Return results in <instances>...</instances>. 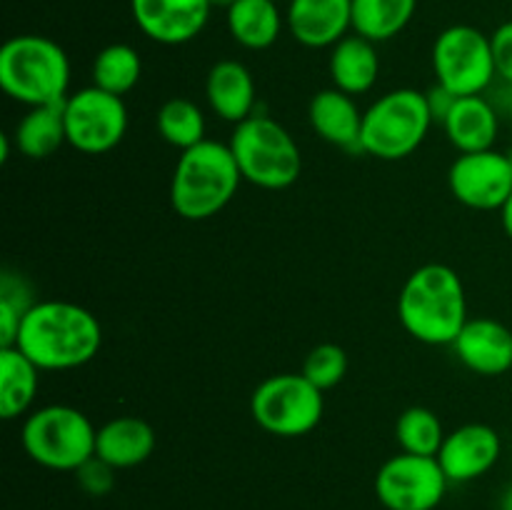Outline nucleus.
Masks as SVG:
<instances>
[{
  "label": "nucleus",
  "instance_id": "1",
  "mask_svg": "<svg viewBox=\"0 0 512 510\" xmlns=\"http://www.w3.org/2000/svg\"><path fill=\"white\" fill-rule=\"evenodd\" d=\"M103 345V328L88 308L70 300H40L20 323L15 348L40 370H73L90 363Z\"/></svg>",
  "mask_w": 512,
  "mask_h": 510
},
{
  "label": "nucleus",
  "instance_id": "2",
  "mask_svg": "<svg viewBox=\"0 0 512 510\" xmlns=\"http://www.w3.org/2000/svg\"><path fill=\"white\" fill-rule=\"evenodd\" d=\"M398 318L420 343L453 345L470 320L460 275L443 263L420 265L400 290Z\"/></svg>",
  "mask_w": 512,
  "mask_h": 510
},
{
  "label": "nucleus",
  "instance_id": "3",
  "mask_svg": "<svg viewBox=\"0 0 512 510\" xmlns=\"http://www.w3.org/2000/svg\"><path fill=\"white\" fill-rule=\"evenodd\" d=\"M240 180L230 145L205 138L180 153L170 178V205L185 220H208L235 198Z\"/></svg>",
  "mask_w": 512,
  "mask_h": 510
},
{
  "label": "nucleus",
  "instance_id": "4",
  "mask_svg": "<svg viewBox=\"0 0 512 510\" xmlns=\"http://www.w3.org/2000/svg\"><path fill=\"white\" fill-rule=\"evenodd\" d=\"M70 60L45 35H15L0 48V88L25 108L63 103L68 98Z\"/></svg>",
  "mask_w": 512,
  "mask_h": 510
},
{
  "label": "nucleus",
  "instance_id": "5",
  "mask_svg": "<svg viewBox=\"0 0 512 510\" xmlns=\"http://www.w3.org/2000/svg\"><path fill=\"white\" fill-rule=\"evenodd\" d=\"M228 145L243 180L263 190L290 188L303 173L300 145L270 115L253 113L235 125Z\"/></svg>",
  "mask_w": 512,
  "mask_h": 510
},
{
  "label": "nucleus",
  "instance_id": "6",
  "mask_svg": "<svg viewBox=\"0 0 512 510\" xmlns=\"http://www.w3.org/2000/svg\"><path fill=\"white\" fill-rule=\"evenodd\" d=\"M428 95L398 88L380 95L363 113L360 153L378 160H403L425 143L433 125Z\"/></svg>",
  "mask_w": 512,
  "mask_h": 510
},
{
  "label": "nucleus",
  "instance_id": "7",
  "mask_svg": "<svg viewBox=\"0 0 512 510\" xmlns=\"http://www.w3.org/2000/svg\"><path fill=\"white\" fill-rule=\"evenodd\" d=\"M95 438L88 415L73 405H45L25 418L23 448L33 463L48 470L75 473L85 460L95 455Z\"/></svg>",
  "mask_w": 512,
  "mask_h": 510
},
{
  "label": "nucleus",
  "instance_id": "8",
  "mask_svg": "<svg viewBox=\"0 0 512 510\" xmlns=\"http://www.w3.org/2000/svg\"><path fill=\"white\" fill-rule=\"evenodd\" d=\"M323 390L303 373H278L265 378L250 398L255 423L278 438H300L318 428L323 418Z\"/></svg>",
  "mask_w": 512,
  "mask_h": 510
},
{
  "label": "nucleus",
  "instance_id": "9",
  "mask_svg": "<svg viewBox=\"0 0 512 510\" xmlns=\"http://www.w3.org/2000/svg\"><path fill=\"white\" fill-rule=\"evenodd\" d=\"M438 85L453 95H483L498 78L490 35L473 25H450L433 43Z\"/></svg>",
  "mask_w": 512,
  "mask_h": 510
},
{
  "label": "nucleus",
  "instance_id": "10",
  "mask_svg": "<svg viewBox=\"0 0 512 510\" xmlns=\"http://www.w3.org/2000/svg\"><path fill=\"white\" fill-rule=\"evenodd\" d=\"M63 115L68 145L85 155L108 153L120 145L128 130L123 98L95 85L70 93L63 103Z\"/></svg>",
  "mask_w": 512,
  "mask_h": 510
},
{
  "label": "nucleus",
  "instance_id": "11",
  "mask_svg": "<svg viewBox=\"0 0 512 510\" xmlns=\"http://www.w3.org/2000/svg\"><path fill=\"white\" fill-rule=\"evenodd\" d=\"M448 485L438 458L428 455H393L375 475V495L385 510H435L443 503Z\"/></svg>",
  "mask_w": 512,
  "mask_h": 510
},
{
  "label": "nucleus",
  "instance_id": "12",
  "mask_svg": "<svg viewBox=\"0 0 512 510\" xmlns=\"http://www.w3.org/2000/svg\"><path fill=\"white\" fill-rule=\"evenodd\" d=\"M450 193L473 210H503L512 195V160L500 150L460 153L448 170Z\"/></svg>",
  "mask_w": 512,
  "mask_h": 510
},
{
  "label": "nucleus",
  "instance_id": "13",
  "mask_svg": "<svg viewBox=\"0 0 512 510\" xmlns=\"http://www.w3.org/2000/svg\"><path fill=\"white\" fill-rule=\"evenodd\" d=\"M210 10V0H130L135 25L160 45H183L198 38Z\"/></svg>",
  "mask_w": 512,
  "mask_h": 510
},
{
  "label": "nucleus",
  "instance_id": "14",
  "mask_svg": "<svg viewBox=\"0 0 512 510\" xmlns=\"http://www.w3.org/2000/svg\"><path fill=\"white\" fill-rule=\"evenodd\" d=\"M503 453V440L498 430L485 423H468L445 435L438 463L450 483H473L483 478Z\"/></svg>",
  "mask_w": 512,
  "mask_h": 510
},
{
  "label": "nucleus",
  "instance_id": "15",
  "mask_svg": "<svg viewBox=\"0 0 512 510\" xmlns=\"http://www.w3.org/2000/svg\"><path fill=\"white\" fill-rule=\"evenodd\" d=\"M450 348L475 375L512 373V330L495 318H470Z\"/></svg>",
  "mask_w": 512,
  "mask_h": 510
},
{
  "label": "nucleus",
  "instance_id": "16",
  "mask_svg": "<svg viewBox=\"0 0 512 510\" xmlns=\"http://www.w3.org/2000/svg\"><path fill=\"white\" fill-rule=\"evenodd\" d=\"M285 25L305 48H333L353 30V0H288Z\"/></svg>",
  "mask_w": 512,
  "mask_h": 510
},
{
  "label": "nucleus",
  "instance_id": "17",
  "mask_svg": "<svg viewBox=\"0 0 512 510\" xmlns=\"http://www.w3.org/2000/svg\"><path fill=\"white\" fill-rule=\"evenodd\" d=\"M363 113L353 95L338 88H325L313 95L308 105V120L315 135L335 148L360 153V130H363Z\"/></svg>",
  "mask_w": 512,
  "mask_h": 510
},
{
  "label": "nucleus",
  "instance_id": "18",
  "mask_svg": "<svg viewBox=\"0 0 512 510\" xmlns=\"http://www.w3.org/2000/svg\"><path fill=\"white\" fill-rule=\"evenodd\" d=\"M205 98L218 118L238 125L255 113V80L240 60H218L205 78Z\"/></svg>",
  "mask_w": 512,
  "mask_h": 510
},
{
  "label": "nucleus",
  "instance_id": "19",
  "mask_svg": "<svg viewBox=\"0 0 512 510\" xmlns=\"http://www.w3.org/2000/svg\"><path fill=\"white\" fill-rule=\"evenodd\" d=\"M445 135L458 153H478L495 145L500 118L495 105L485 95H463L453 103L443 123Z\"/></svg>",
  "mask_w": 512,
  "mask_h": 510
},
{
  "label": "nucleus",
  "instance_id": "20",
  "mask_svg": "<svg viewBox=\"0 0 512 510\" xmlns=\"http://www.w3.org/2000/svg\"><path fill=\"white\" fill-rule=\"evenodd\" d=\"M155 450V430L150 423L135 415H120L98 428L95 455L113 465L115 470H128L145 463Z\"/></svg>",
  "mask_w": 512,
  "mask_h": 510
},
{
  "label": "nucleus",
  "instance_id": "21",
  "mask_svg": "<svg viewBox=\"0 0 512 510\" xmlns=\"http://www.w3.org/2000/svg\"><path fill=\"white\" fill-rule=\"evenodd\" d=\"M330 80L333 88L348 95H363L378 83L380 55L373 40L353 33L330 48Z\"/></svg>",
  "mask_w": 512,
  "mask_h": 510
},
{
  "label": "nucleus",
  "instance_id": "22",
  "mask_svg": "<svg viewBox=\"0 0 512 510\" xmlns=\"http://www.w3.org/2000/svg\"><path fill=\"white\" fill-rule=\"evenodd\" d=\"M40 373L43 370L15 345L0 348V418L15 420L28 413L38 395Z\"/></svg>",
  "mask_w": 512,
  "mask_h": 510
},
{
  "label": "nucleus",
  "instance_id": "23",
  "mask_svg": "<svg viewBox=\"0 0 512 510\" xmlns=\"http://www.w3.org/2000/svg\"><path fill=\"white\" fill-rule=\"evenodd\" d=\"M225 13L233 40L248 50H265L275 45L285 25L278 0H238Z\"/></svg>",
  "mask_w": 512,
  "mask_h": 510
},
{
  "label": "nucleus",
  "instance_id": "24",
  "mask_svg": "<svg viewBox=\"0 0 512 510\" xmlns=\"http://www.w3.org/2000/svg\"><path fill=\"white\" fill-rule=\"evenodd\" d=\"M63 103L28 108V113L15 125V145H18V150L25 158H50L60 145L68 143Z\"/></svg>",
  "mask_w": 512,
  "mask_h": 510
},
{
  "label": "nucleus",
  "instance_id": "25",
  "mask_svg": "<svg viewBox=\"0 0 512 510\" xmlns=\"http://www.w3.org/2000/svg\"><path fill=\"white\" fill-rule=\"evenodd\" d=\"M418 0H353V33L385 43L408 28Z\"/></svg>",
  "mask_w": 512,
  "mask_h": 510
},
{
  "label": "nucleus",
  "instance_id": "26",
  "mask_svg": "<svg viewBox=\"0 0 512 510\" xmlns=\"http://www.w3.org/2000/svg\"><path fill=\"white\" fill-rule=\"evenodd\" d=\"M143 75V60L138 50L128 43H113L100 50L93 60V85L108 93L120 95L135 88Z\"/></svg>",
  "mask_w": 512,
  "mask_h": 510
},
{
  "label": "nucleus",
  "instance_id": "27",
  "mask_svg": "<svg viewBox=\"0 0 512 510\" xmlns=\"http://www.w3.org/2000/svg\"><path fill=\"white\" fill-rule=\"evenodd\" d=\"M155 125H158L160 138L178 148L180 153L205 140V115L200 105L190 98L165 100L158 110Z\"/></svg>",
  "mask_w": 512,
  "mask_h": 510
},
{
  "label": "nucleus",
  "instance_id": "28",
  "mask_svg": "<svg viewBox=\"0 0 512 510\" xmlns=\"http://www.w3.org/2000/svg\"><path fill=\"white\" fill-rule=\"evenodd\" d=\"M445 435L448 433H445L438 415L430 408H423V405L408 408L395 423V438H398L403 453L438 458Z\"/></svg>",
  "mask_w": 512,
  "mask_h": 510
},
{
  "label": "nucleus",
  "instance_id": "29",
  "mask_svg": "<svg viewBox=\"0 0 512 510\" xmlns=\"http://www.w3.org/2000/svg\"><path fill=\"white\" fill-rule=\"evenodd\" d=\"M300 373L325 393V390L340 385V380L348 373V355L340 345L335 343H320L305 355V363Z\"/></svg>",
  "mask_w": 512,
  "mask_h": 510
},
{
  "label": "nucleus",
  "instance_id": "30",
  "mask_svg": "<svg viewBox=\"0 0 512 510\" xmlns=\"http://www.w3.org/2000/svg\"><path fill=\"white\" fill-rule=\"evenodd\" d=\"M75 480H78L83 493L100 498V495H108L110 490H113L115 468L105 463V460H100L98 455H93V458L85 460V463L75 470Z\"/></svg>",
  "mask_w": 512,
  "mask_h": 510
},
{
  "label": "nucleus",
  "instance_id": "31",
  "mask_svg": "<svg viewBox=\"0 0 512 510\" xmlns=\"http://www.w3.org/2000/svg\"><path fill=\"white\" fill-rule=\"evenodd\" d=\"M490 45H493L495 58V73L505 85L512 88V20L500 25L493 35H490Z\"/></svg>",
  "mask_w": 512,
  "mask_h": 510
},
{
  "label": "nucleus",
  "instance_id": "32",
  "mask_svg": "<svg viewBox=\"0 0 512 510\" xmlns=\"http://www.w3.org/2000/svg\"><path fill=\"white\" fill-rule=\"evenodd\" d=\"M425 95H428V105H430V113H433L435 123H443L445 115L450 113L453 103L458 100V95H453L450 90H445L443 85H435V88H430Z\"/></svg>",
  "mask_w": 512,
  "mask_h": 510
},
{
  "label": "nucleus",
  "instance_id": "33",
  "mask_svg": "<svg viewBox=\"0 0 512 510\" xmlns=\"http://www.w3.org/2000/svg\"><path fill=\"white\" fill-rule=\"evenodd\" d=\"M500 218H503L505 233H508V238L512 240V195L508 198V203L503 205V210H500Z\"/></svg>",
  "mask_w": 512,
  "mask_h": 510
},
{
  "label": "nucleus",
  "instance_id": "34",
  "mask_svg": "<svg viewBox=\"0 0 512 510\" xmlns=\"http://www.w3.org/2000/svg\"><path fill=\"white\" fill-rule=\"evenodd\" d=\"M500 510H512V485L505 490L503 500H500Z\"/></svg>",
  "mask_w": 512,
  "mask_h": 510
},
{
  "label": "nucleus",
  "instance_id": "35",
  "mask_svg": "<svg viewBox=\"0 0 512 510\" xmlns=\"http://www.w3.org/2000/svg\"><path fill=\"white\" fill-rule=\"evenodd\" d=\"M238 3V0H210V5H213V8H233V5Z\"/></svg>",
  "mask_w": 512,
  "mask_h": 510
},
{
  "label": "nucleus",
  "instance_id": "36",
  "mask_svg": "<svg viewBox=\"0 0 512 510\" xmlns=\"http://www.w3.org/2000/svg\"><path fill=\"white\" fill-rule=\"evenodd\" d=\"M508 110H510V118H512V95H510V103H508Z\"/></svg>",
  "mask_w": 512,
  "mask_h": 510
},
{
  "label": "nucleus",
  "instance_id": "37",
  "mask_svg": "<svg viewBox=\"0 0 512 510\" xmlns=\"http://www.w3.org/2000/svg\"><path fill=\"white\" fill-rule=\"evenodd\" d=\"M278 3H280V0H278Z\"/></svg>",
  "mask_w": 512,
  "mask_h": 510
}]
</instances>
